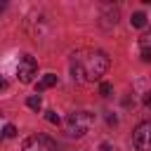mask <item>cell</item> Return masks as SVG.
<instances>
[{"label":"cell","mask_w":151,"mask_h":151,"mask_svg":"<svg viewBox=\"0 0 151 151\" xmlns=\"http://www.w3.org/2000/svg\"><path fill=\"white\" fill-rule=\"evenodd\" d=\"M109 54L101 50H78L71 59V73L73 80L87 83V80H99L109 71Z\"/></svg>","instance_id":"1"},{"label":"cell","mask_w":151,"mask_h":151,"mask_svg":"<svg viewBox=\"0 0 151 151\" xmlns=\"http://www.w3.org/2000/svg\"><path fill=\"white\" fill-rule=\"evenodd\" d=\"M92 113L90 111H73L66 116L64 120V127H66V134L68 137H83L90 127H92Z\"/></svg>","instance_id":"2"},{"label":"cell","mask_w":151,"mask_h":151,"mask_svg":"<svg viewBox=\"0 0 151 151\" xmlns=\"http://www.w3.org/2000/svg\"><path fill=\"white\" fill-rule=\"evenodd\" d=\"M132 144L137 151H151V120H144L132 132Z\"/></svg>","instance_id":"3"},{"label":"cell","mask_w":151,"mask_h":151,"mask_svg":"<svg viewBox=\"0 0 151 151\" xmlns=\"http://www.w3.org/2000/svg\"><path fill=\"white\" fill-rule=\"evenodd\" d=\"M35 71H38V61H35L31 54H24V57L19 59V64H17V78H19L21 83H31L33 76H35Z\"/></svg>","instance_id":"4"},{"label":"cell","mask_w":151,"mask_h":151,"mask_svg":"<svg viewBox=\"0 0 151 151\" xmlns=\"http://www.w3.org/2000/svg\"><path fill=\"white\" fill-rule=\"evenodd\" d=\"M24 151H57V144L47 134H31L24 142Z\"/></svg>","instance_id":"5"},{"label":"cell","mask_w":151,"mask_h":151,"mask_svg":"<svg viewBox=\"0 0 151 151\" xmlns=\"http://www.w3.org/2000/svg\"><path fill=\"white\" fill-rule=\"evenodd\" d=\"M139 50H142V59L151 61V28L139 38Z\"/></svg>","instance_id":"6"},{"label":"cell","mask_w":151,"mask_h":151,"mask_svg":"<svg viewBox=\"0 0 151 151\" xmlns=\"http://www.w3.org/2000/svg\"><path fill=\"white\" fill-rule=\"evenodd\" d=\"M52 85H57V76H54V73H47V76L40 78V83L35 85V90L42 92V90H47V87H52Z\"/></svg>","instance_id":"7"},{"label":"cell","mask_w":151,"mask_h":151,"mask_svg":"<svg viewBox=\"0 0 151 151\" xmlns=\"http://www.w3.org/2000/svg\"><path fill=\"white\" fill-rule=\"evenodd\" d=\"M130 24H132V26H137V28L146 26V14H144V12H134V14H132V19H130Z\"/></svg>","instance_id":"8"},{"label":"cell","mask_w":151,"mask_h":151,"mask_svg":"<svg viewBox=\"0 0 151 151\" xmlns=\"http://www.w3.org/2000/svg\"><path fill=\"white\" fill-rule=\"evenodd\" d=\"M26 106H28V109H33V111H40V106H42V99H40L38 94H31V97L26 99Z\"/></svg>","instance_id":"9"},{"label":"cell","mask_w":151,"mask_h":151,"mask_svg":"<svg viewBox=\"0 0 151 151\" xmlns=\"http://www.w3.org/2000/svg\"><path fill=\"white\" fill-rule=\"evenodd\" d=\"M99 92H101L104 97H109V94L113 92V87H111V83H101V85H99Z\"/></svg>","instance_id":"10"},{"label":"cell","mask_w":151,"mask_h":151,"mask_svg":"<svg viewBox=\"0 0 151 151\" xmlns=\"http://www.w3.org/2000/svg\"><path fill=\"white\" fill-rule=\"evenodd\" d=\"M2 134H5V137H17V127H14V125H5Z\"/></svg>","instance_id":"11"},{"label":"cell","mask_w":151,"mask_h":151,"mask_svg":"<svg viewBox=\"0 0 151 151\" xmlns=\"http://www.w3.org/2000/svg\"><path fill=\"white\" fill-rule=\"evenodd\" d=\"M45 118H47V120H50V123H54V125H57V123H59V116H57V113H54V111H47V116H45Z\"/></svg>","instance_id":"12"},{"label":"cell","mask_w":151,"mask_h":151,"mask_svg":"<svg viewBox=\"0 0 151 151\" xmlns=\"http://www.w3.org/2000/svg\"><path fill=\"white\" fill-rule=\"evenodd\" d=\"M144 104H146V106H151V92H146V97H144Z\"/></svg>","instance_id":"13"},{"label":"cell","mask_w":151,"mask_h":151,"mask_svg":"<svg viewBox=\"0 0 151 151\" xmlns=\"http://www.w3.org/2000/svg\"><path fill=\"white\" fill-rule=\"evenodd\" d=\"M101 151H113V149H111V144H101Z\"/></svg>","instance_id":"14"},{"label":"cell","mask_w":151,"mask_h":151,"mask_svg":"<svg viewBox=\"0 0 151 151\" xmlns=\"http://www.w3.org/2000/svg\"><path fill=\"white\" fill-rule=\"evenodd\" d=\"M2 87H5V80H2V78H0V90H2Z\"/></svg>","instance_id":"15"},{"label":"cell","mask_w":151,"mask_h":151,"mask_svg":"<svg viewBox=\"0 0 151 151\" xmlns=\"http://www.w3.org/2000/svg\"><path fill=\"white\" fill-rule=\"evenodd\" d=\"M2 9H5V2H0V12H2Z\"/></svg>","instance_id":"16"},{"label":"cell","mask_w":151,"mask_h":151,"mask_svg":"<svg viewBox=\"0 0 151 151\" xmlns=\"http://www.w3.org/2000/svg\"><path fill=\"white\" fill-rule=\"evenodd\" d=\"M2 137H5V134H2V132H0V142H2Z\"/></svg>","instance_id":"17"}]
</instances>
